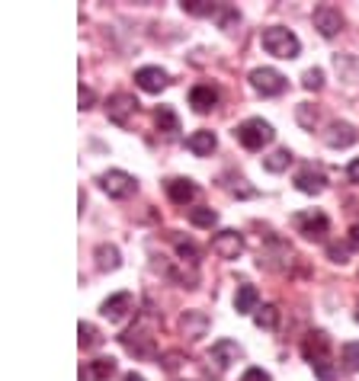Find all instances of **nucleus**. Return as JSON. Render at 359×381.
<instances>
[{
    "mask_svg": "<svg viewBox=\"0 0 359 381\" xmlns=\"http://www.w3.org/2000/svg\"><path fill=\"white\" fill-rule=\"evenodd\" d=\"M260 45L267 49V55H273V58H283V61L299 58V51H301L299 35H295L292 29H285V26H269V29H263V35H260Z\"/></svg>",
    "mask_w": 359,
    "mask_h": 381,
    "instance_id": "1",
    "label": "nucleus"
},
{
    "mask_svg": "<svg viewBox=\"0 0 359 381\" xmlns=\"http://www.w3.org/2000/svg\"><path fill=\"white\" fill-rule=\"evenodd\" d=\"M273 125L263 122V119H247V122H241L237 128H234V138L241 141L247 151H260L263 144H269L273 141Z\"/></svg>",
    "mask_w": 359,
    "mask_h": 381,
    "instance_id": "2",
    "label": "nucleus"
},
{
    "mask_svg": "<svg viewBox=\"0 0 359 381\" xmlns=\"http://www.w3.org/2000/svg\"><path fill=\"white\" fill-rule=\"evenodd\" d=\"M100 186L109 192V199H128V196L138 192V180L126 170H106L100 176Z\"/></svg>",
    "mask_w": 359,
    "mask_h": 381,
    "instance_id": "3",
    "label": "nucleus"
},
{
    "mask_svg": "<svg viewBox=\"0 0 359 381\" xmlns=\"http://www.w3.org/2000/svg\"><path fill=\"white\" fill-rule=\"evenodd\" d=\"M251 87L263 96H279V93H285L289 81L276 67H257V71H251Z\"/></svg>",
    "mask_w": 359,
    "mask_h": 381,
    "instance_id": "4",
    "label": "nucleus"
},
{
    "mask_svg": "<svg viewBox=\"0 0 359 381\" xmlns=\"http://www.w3.org/2000/svg\"><path fill=\"white\" fill-rule=\"evenodd\" d=\"M244 250V237L237 231H218L212 237V253L218 260H237Z\"/></svg>",
    "mask_w": 359,
    "mask_h": 381,
    "instance_id": "5",
    "label": "nucleus"
},
{
    "mask_svg": "<svg viewBox=\"0 0 359 381\" xmlns=\"http://www.w3.org/2000/svg\"><path fill=\"white\" fill-rule=\"evenodd\" d=\"M135 109H138V100H135L132 93H112L106 103L109 122H116V125H128V116H132Z\"/></svg>",
    "mask_w": 359,
    "mask_h": 381,
    "instance_id": "6",
    "label": "nucleus"
},
{
    "mask_svg": "<svg viewBox=\"0 0 359 381\" xmlns=\"http://www.w3.org/2000/svg\"><path fill=\"white\" fill-rule=\"evenodd\" d=\"M135 83H138V90H144V93H160L170 83V77L164 67H138V71H135Z\"/></svg>",
    "mask_w": 359,
    "mask_h": 381,
    "instance_id": "7",
    "label": "nucleus"
},
{
    "mask_svg": "<svg viewBox=\"0 0 359 381\" xmlns=\"http://www.w3.org/2000/svg\"><path fill=\"white\" fill-rule=\"evenodd\" d=\"M315 29L321 35H324V39H334L337 33H340L343 29V17H340V10H334V7H317L315 10Z\"/></svg>",
    "mask_w": 359,
    "mask_h": 381,
    "instance_id": "8",
    "label": "nucleus"
},
{
    "mask_svg": "<svg viewBox=\"0 0 359 381\" xmlns=\"http://www.w3.org/2000/svg\"><path fill=\"white\" fill-rule=\"evenodd\" d=\"M180 330H183L186 340H202L209 333V314L206 311H186L180 317Z\"/></svg>",
    "mask_w": 359,
    "mask_h": 381,
    "instance_id": "9",
    "label": "nucleus"
},
{
    "mask_svg": "<svg viewBox=\"0 0 359 381\" xmlns=\"http://www.w3.org/2000/svg\"><path fill=\"white\" fill-rule=\"evenodd\" d=\"M356 138H359V132L350 122H331L324 132V141L331 148H350V144H356Z\"/></svg>",
    "mask_w": 359,
    "mask_h": 381,
    "instance_id": "10",
    "label": "nucleus"
},
{
    "mask_svg": "<svg viewBox=\"0 0 359 381\" xmlns=\"http://www.w3.org/2000/svg\"><path fill=\"white\" fill-rule=\"evenodd\" d=\"M128 311H132V295H128V291H119V295L106 298L103 301V307H100V314L106 317V321H112V323H119Z\"/></svg>",
    "mask_w": 359,
    "mask_h": 381,
    "instance_id": "11",
    "label": "nucleus"
},
{
    "mask_svg": "<svg viewBox=\"0 0 359 381\" xmlns=\"http://www.w3.org/2000/svg\"><path fill=\"white\" fill-rule=\"evenodd\" d=\"M299 228L308 241H324L331 221H327V215H321V212H311V215H299Z\"/></svg>",
    "mask_w": 359,
    "mask_h": 381,
    "instance_id": "12",
    "label": "nucleus"
},
{
    "mask_svg": "<svg viewBox=\"0 0 359 381\" xmlns=\"http://www.w3.org/2000/svg\"><path fill=\"white\" fill-rule=\"evenodd\" d=\"M215 103H218V90L212 83H196L190 90V106L196 112H209V109H215Z\"/></svg>",
    "mask_w": 359,
    "mask_h": 381,
    "instance_id": "13",
    "label": "nucleus"
},
{
    "mask_svg": "<svg viewBox=\"0 0 359 381\" xmlns=\"http://www.w3.org/2000/svg\"><path fill=\"white\" fill-rule=\"evenodd\" d=\"M196 183L186 180V176H174V180H167V196L170 202H176V205H186V202L196 199Z\"/></svg>",
    "mask_w": 359,
    "mask_h": 381,
    "instance_id": "14",
    "label": "nucleus"
},
{
    "mask_svg": "<svg viewBox=\"0 0 359 381\" xmlns=\"http://www.w3.org/2000/svg\"><path fill=\"white\" fill-rule=\"evenodd\" d=\"M116 375V359H93L81 369V381H109Z\"/></svg>",
    "mask_w": 359,
    "mask_h": 381,
    "instance_id": "15",
    "label": "nucleus"
},
{
    "mask_svg": "<svg viewBox=\"0 0 359 381\" xmlns=\"http://www.w3.org/2000/svg\"><path fill=\"white\" fill-rule=\"evenodd\" d=\"M186 148H190L196 158H209L212 151L218 148V138H215V132H209V128H199V132H192L190 138H186Z\"/></svg>",
    "mask_w": 359,
    "mask_h": 381,
    "instance_id": "16",
    "label": "nucleus"
},
{
    "mask_svg": "<svg viewBox=\"0 0 359 381\" xmlns=\"http://www.w3.org/2000/svg\"><path fill=\"white\" fill-rule=\"evenodd\" d=\"M241 356H244V349L234 340H218L215 346H212V362H215L218 369H228V365H234Z\"/></svg>",
    "mask_w": 359,
    "mask_h": 381,
    "instance_id": "17",
    "label": "nucleus"
},
{
    "mask_svg": "<svg viewBox=\"0 0 359 381\" xmlns=\"http://www.w3.org/2000/svg\"><path fill=\"white\" fill-rule=\"evenodd\" d=\"M119 340H122V346H126L128 353H135V356H142V359L154 356V340H151V337H144V333L128 330V333H122Z\"/></svg>",
    "mask_w": 359,
    "mask_h": 381,
    "instance_id": "18",
    "label": "nucleus"
},
{
    "mask_svg": "<svg viewBox=\"0 0 359 381\" xmlns=\"http://www.w3.org/2000/svg\"><path fill=\"white\" fill-rule=\"evenodd\" d=\"M257 305H260V291L253 285H237V295H234V311L237 314H257Z\"/></svg>",
    "mask_w": 359,
    "mask_h": 381,
    "instance_id": "19",
    "label": "nucleus"
},
{
    "mask_svg": "<svg viewBox=\"0 0 359 381\" xmlns=\"http://www.w3.org/2000/svg\"><path fill=\"white\" fill-rule=\"evenodd\" d=\"M301 353H305V359H308L311 365L321 362V359H324V353H327V333H321V330L308 333V340L301 343Z\"/></svg>",
    "mask_w": 359,
    "mask_h": 381,
    "instance_id": "20",
    "label": "nucleus"
},
{
    "mask_svg": "<svg viewBox=\"0 0 359 381\" xmlns=\"http://www.w3.org/2000/svg\"><path fill=\"white\" fill-rule=\"evenodd\" d=\"M93 257H97V269H100V273H112V269H119V263H122L119 247H112V244H100V247L93 250Z\"/></svg>",
    "mask_w": 359,
    "mask_h": 381,
    "instance_id": "21",
    "label": "nucleus"
},
{
    "mask_svg": "<svg viewBox=\"0 0 359 381\" xmlns=\"http://www.w3.org/2000/svg\"><path fill=\"white\" fill-rule=\"evenodd\" d=\"M327 180L321 173H315V170H301L299 176H295V189L305 192V196H317V192H324Z\"/></svg>",
    "mask_w": 359,
    "mask_h": 381,
    "instance_id": "22",
    "label": "nucleus"
},
{
    "mask_svg": "<svg viewBox=\"0 0 359 381\" xmlns=\"http://www.w3.org/2000/svg\"><path fill=\"white\" fill-rule=\"evenodd\" d=\"M154 122H158L160 132H167V135H176L180 132V119H176V112L170 106H160L158 112H154Z\"/></svg>",
    "mask_w": 359,
    "mask_h": 381,
    "instance_id": "23",
    "label": "nucleus"
},
{
    "mask_svg": "<svg viewBox=\"0 0 359 381\" xmlns=\"http://www.w3.org/2000/svg\"><path fill=\"white\" fill-rule=\"evenodd\" d=\"M289 164H292V151L289 148H279V151H273L269 158H263V167H267L269 173H283Z\"/></svg>",
    "mask_w": 359,
    "mask_h": 381,
    "instance_id": "24",
    "label": "nucleus"
},
{
    "mask_svg": "<svg viewBox=\"0 0 359 381\" xmlns=\"http://www.w3.org/2000/svg\"><path fill=\"white\" fill-rule=\"evenodd\" d=\"M253 323H257L260 330H276V323H279V311H276V305L257 307V314H253Z\"/></svg>",
    "mask_w": 359,
    "mask_h": 381,
    "instance_id": "25",
    "label": "nucleus"
},
{
    "mask_svg": "<svg viewBox=\"0 0 359 381\" xmlns=\"http://www.w3.org/2000/svg\"><path fill=\"white\" fill-rule=\"evenodd\" d=\"M190 221L196 224V228H215L218 212L215 208H190Z\"/></svg>",
    "mask_w": 359,
    "mask_h": 381,
    "instance_id": "26",
    "label": "nucleus"
},
{
    "mask_svg": "<svg viewBox=\"0 0 359 381\" xmlns=\"http://www.w3.org/2000/svg\"><path fill=\"white\" fill-rule=\"evenodd\" d=\"M183 10L192 17H218V3H206V0H183Z\"/></svg>",
    "mask_w": 359,
    "mask_h": 381,
    "instance_id": "27",
    "label": "nucleus"
},
{
    "mask_svg": "<svg viewBox=\"0 0 359 381\" xmlns=\"http://www.w3.org/2000/svg\"><path fill=\"white\" fill-rule=\"evenodd\" d=\"M77 333H81V349H93V346H100V330L93 327V323H84L81 321V327H77Z\"/></svg>",
    "mask_w": 359,
    "mask_h": 381,
    "instance_id": "28",
    "label": "nucleus"
},
{
    "mask_svg": "<svg viewBox=\"0 0 359 381\" xmlns=\"http://www.w3.org/2000/svg\"><path fill=\"white\" fill-rule=\"evenodd\" d=\"M176 257L183 260V263L196 266L199 263V247H196L192 241H176Z\"/></svg>",
    "mask_w": 359,
    "mask_h": 381,
    "instance_id": "29",
    "label": "nucleus"
},
{
    "mask_svg": "<svg viewBox=\"0 0 359 381\" xmlns=\"http://www.w3.org/2000/svg\"><path fill=\"white\" fill-rule=\"evenodd\" d=\"M343 369L359 372V343H343Z\"/></svg>",
    "mask_w": 359,
    "mask_h": 381,
    "instance_id": "30",
    "label": "nucleus"
},
{
    "mask_svg": "<svg viewBox=\"0 0 359 381\" xmlns=\"http://www.w3.org/2000/svg\"><path fill=\"white\" fill-rule=\"evenodd\" d=\"M301 87H305V90H321V87H324V71H321V67L305 71V74H301Z\"/></svg>",
    "mask_w": 359,
    "mask_h": 381,
    "instance_id": "31",
    "label": "nucleus"
},
{
    "mask_svg": "<svg viewBox=\"0 0 359 381\" xmlns=\"http://www.w3.org/2000/svg\"><path fill=\"white\" fill-rule=\"evenodd\" d=\"M327 257L343 266V263H350V250L340 247V244H327Z\"/></svg>",
    "mask_w": 359,
    "mask_h": 381,
    "instance_id": "32",
    "label": "nucleus"
},
{
    "mask_svg": "<svg viewBox=\"0 0 359 381\" xmlns=\"http://www.w3.org/2000/svg\"><path fill=\"white\" fill-rule=\"evenodd\" d=\"M295 112H299V122L305 125V128H315V122H317V112H311V106H308V103H301V106L295 109Z\"/></svg>",
    "mask_w": 359,
    "mask_h": 381,
    "instance_id": "33",
    "label": "nucleus"
},
{
    "mask_svg": "<svg viewBox=\"0 0 359 381\" xmlns=\"http://www.w3.org/2000/svg\"><path fill=\"white\" fill-rule=\"evenodd\" d=\"M237 19H241V17H237V10H231V7H222V10H218V23H222V29H231Z\"/></svg>",
    "mask_w": 359,
    "mask_h": 381,
    "instance_id": "34",
    "label": "nucleus"
},
{
    "mask_svg": "<svg viewBox=\"0 0 359 381\" xmlns=\"http://www.w3.org/2000/svg\"><path fill=\"white\" fill-rule=\"evenodd\" d=\"M315 372L321 381H334V369H331V362L327 359H321V362H315Z\"/></svg>",
    "mask_w": 359,
    "mask_h": 381,
    "instance_id": "35",
    "label": "nucleus"
},
{
    "mask_svg": "<svg viewBox=\"0 0 359 381\" xmlns=\"http://www.w3.org/2000/svg\"><path fill=\"white\" fill-rule=\"evenodd\" d=\"M180 362H183V356H180V353H167V356H164V369H167V372H176V369H180Z\"/></svg>",
    "mask_w": 359,
    "mask_h": 381,
    "instance_id": "36",
    "label": "nucleus"
},
{
    "mask_svg": "<svg viewBox=\"0 0 359 381\" xmlns=\"http://www.w3.org/2000/svg\"><path fill=\"white\" fill-rule=\"evenodd\" d=\"M241 381H269V372H263V369H247Z\"/></svg>",
    "mask_w": 359,
    "mask_h": 381,
    "instance_id": "37",
    "label": "nucleus"
},
{
    "mask_svg": "<svg viewBox=\"0 0 359 381\" xmlns=\"http://www.w3.org/2000/svg\"><path fill=\"white\" fill-rule=\"evenodd\" d=\"M93 100H97V96H93L90 87H81V109H90Z\"/></svg>",
    "mask_w": 359,
    "mask_h": 381,
    "instance_id": "38",
    "label": "nucleus"
},
{
    "mask_svg": "<svg viewBox=\"0 0 359 381\" xmlns=\"http://www.w3.org/2000/svg\"><path fill=\"white\" fill-rule=\"evenodd\" d=\"M347 176H350V180H353V183H359V158H356V160H353V164H350V167H347Z\"/></svg>",
    "mask_w": 359,
    "mask_h": 381,
    "instance_id": "39",
    "label": "nucleus"
},
{
    "mask_svg": "<svg viewBox=\"0 0 359 381\" xmlns=\"http://www.w3.org/2000/svg\"><path fill=\"white\" fill-rule=\"evenodd\" d=\"M350 244L353 247H359V224H353L350 228Z\"/></svg>",
    "mask_w": 359,
    "mask_h": 381,
    "instance_id": "40",
    "label": "nucleus"
},
{
    "mask_svg": "<svg viewBox=\"0 0 359 381\" xmlns=\"http://www.w3.org/2000/svg\"><path fill=\"white\" fill-rule=\"evenodd\" d=\"M122 381H144V375H138V372H128V375H122Z\"/></svg>",
    "mask_w": 359,
    "mask_h": 381,
    "instance_id": "41",
    "label": "nucleus"
},
{
    "mask_svg": "<svg viewBox=\"0 0 359 381\" xmlns=\"http://www.w3.org/2000/svg\"><path fill=\"white\" fill-rule=\"evenodd\" d=\"M356 321H359V311H356Z\"/></svg>",
    "mask_w": 359,
    "mask_h": 381,
    "instance_id": "42",
    "label": "nucleus"
}]
</instances>
